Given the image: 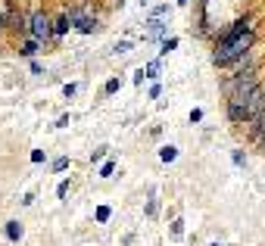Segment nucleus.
Segmentation results:
<instances>
[{
    "mask_svg": "<svg viewBox=\"0 0 265 246\" xmlns=\"http://www.w3.org/2000/svg\"><path fill=\"white\" fill-rule=\"evenodd\" d=\"M253 38H256L253 19H237L231 28L222 34V41L216 47V66H231V63L243 59L246 50L253 47Z\"/></svg>",
    "mask_w": 265,
    "mask_h": 246,
    "instance_id": "nucleus-1",
    "label": "nucleus"
},
{
    "mask_svg": "<svg viewBox=\"0 0 265 246\" xmlns=\"http://www.w3.org/2000/svg\"><path fill=\"white\" fill-rule=\"evenodd\" d=\"M0 22H4V16H0Z\"/></svg>",
    "mask_w": 265,
    "mask_h": 246,
    "instance_id": "nucleus-4",
    "label": "nucleus"
},
{
    "mask_svg": "<svg viewBox=\"0 0 265 246\" xmlns=\"http://www.w3.org/2000/svg\"><path fill=\"white\" fill-rule=\"evenodd\" d=\"M31 31H34V38H47L50 34V19L44 13H34L31 16Z\"/></svg>",
    "mask_w": 265,
    "mask_h": 246,
    "instance_id": "nucleus-2",
    "label": "nucleus"
},
{
    "mask_svg": "<svg viewBox=\"0 0 265 246\" xmlns=\"http://www.w3.org/2000/svg\"><path fill=\"white\" fill-rule=\"evenodd\" d=\"M22 53H25V56H31V53H34V41H28V44L22 47Z\"/></svg>",
    "mask_w": 265,
    "mask_h": 246,
    "instance_id": "nucleus-3",
    "label": "nucleus"
}]
</instances>
